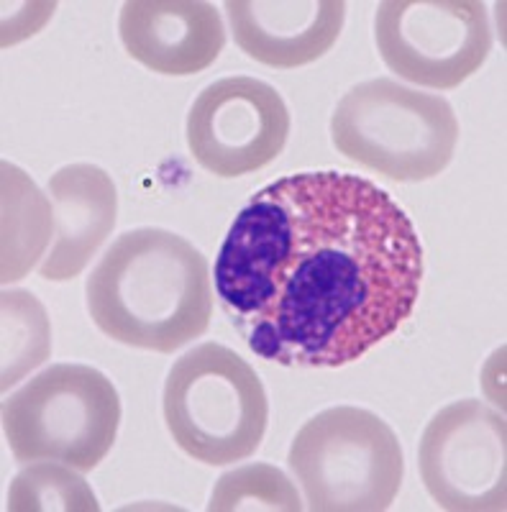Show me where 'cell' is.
Segmentation results:
<instances>
[{"instance_id":"16","label":"cell","mask_w":507,"mask_h":512,"mask_svg":"<svg viewBox=\"0 0 507 512\" xmlns=\"http://www.w3.org/2000/svg\"><path fill=\"white\" fill-rule=\"evenodd\" d=\"M298 487L272 464H246L221 474L210 492L208 512H300Z\"/></svg>"},{"instance_id":"12","label":"cell","mask_w":507,"mask_h":512,"mask_svg":"<svg viewBox=\"0 0 507 512\" xmlns=\"http://www.w3.org/2000/svg\"><path fill=\"white\" fill-rule=\"evenodd\" d=\"M49 200L54 239L39 274L49 282L75 280L116 226V182L95 164H67L49 177Z\"/></svg>"},{"instance_id":"15","label":"cell","mask_w":507,"mask_h":512,"mask_svg":"<svg viewBox=\"0 0 507 512\" xmlns=\"http://www.w3.org/2000/svg\"><path fill=\"white\" fill-rule=\"evenodd\" d=\"M8 512H98L93 487L62 461H29L8 487Z\"/></svg>"},{"instance_id":"11","label":"cell","mask_w":507,"mask_h":512,"mask_svg":"<svg viewBox=\"0 0 507 512\" xmlns=\"http://www.w3.org/2000/svg\"><path fill=\"white\" fill-rule=\"evenodd\" d=\"M223 8L241 52L274 70L321 59L346 21L341 0H226Z\"/></svg>"},{"instance_id":"4","label":"cell","mask_w":507,"mask_h":512,"mask_svg":"<svg viewBox=\"0 0 507 512\" xmlns=\"http://www.w3.org/2000/svg\"><path fill=\"white\" fill-rule=\"evenodd\" d=\"M162 410L172 441L208 466L257 454L269 425V400L259 374L234 349L213 341L172 364Z\"/></svg>"},{"instance_id":"9","label":"cell","mask_w":507,"mask_h":512,"mask_svg":"<svg viewBox=\"0 0 507 512\" xmlns=\"http://www.w3.org/2000/svg\"><path fill=\"white\" fill-rule=\"evenodd\" d=\"M290 111L269 82L223 77L200 90L187 113V149L216 177H244L285 152Z\"/></svg>"},{"instance_id":"8","label":"cell","mask_w":507,"mask_h":512,"mask_svg":"<svg viewBox=\"0 0 507 512\" xmlns=\"http://www.w3.org/2000/svg\"><path fill=\"white\" fill-rule=\"evenodd\" d=\"M420 479L441 510L495 512L507 502V423L482 400H459L428 420Z\"/></svg>"},{"instance_id":"14","label":"cell","mask_w":507,"mask_h":512,"mask_svg":"<svg viewBox=\"0 0 507 512\" xmlns=\"http://www.w3.org/2000/svg\"><path fill=\"white\" fill-rule=\"evenodd\" d=\"M52 354V326L44 305L31 292H3V374L0 387L18 384Z\"/></svg>"},{"instance_id":"10","label":"cell","mask_w":507,"mask_h":512,"mask_svg":"<svg viewBox=\"0 0 507 512\" xmlns=\"http://www.w3.org/2000/svg\"><path fill=\"white\" fill-rule=\"evenodd\" d=\"M118 34L131 59L167 77L208 70L226 47L221 13L200 0H129Z\"/></svg>"},{"instance_id":"3","label":"cell","mask_w":507,"mask_h":512,"mask_svg":"<svg viewBox=\"0 0 507 512\" xmlns=\"http://www.w3.org/2000/svg\"><path fill=\"white\" fill-rule=\"evenodd\" d=\"M331 141L349 162L395 182H426L449 167L459 118L446 98L390 77L359 82L338 100Z\"/></svg>"},{"instance_id":"1","label":"cell","mask_w":507,"mask_h":512,"mask_svg":"<svg viewBox=\"0 0 507 512\" xmlns=\"http://www.w3.org/2000/svg\"><path fill=\"white\" fill-rule=\"evenodd\" d=\"M423 269L418 231L390 192L346 172H298L236 216L213 282L259 359L336 369L413 315Z\"/></svg>"},{"instance_id":"6","label":"cell","mask_w":507,"mask_h":512,"mask_svg":"<svg viewBox=\"0 0 507 512\" xmlns=\"http://www.w3.org/2000/svg\"><path fill=\"white\" fill-rule=\"evenodd\" d=\"M118 425L116 384L88 364H52L3 400V433L21 464L62 461L93 472L111 454Z\"/></svg>"},{"instance_id":"13","label":"cell","mask_w":507,"mask_h":512,"mask_svg":"<svg viewBox=\"0 0 507 512\" xmlns=\"http://www.w3.org/2000/svg\"><path fill=\"white\" fill-rule=\"evenodd\" d=\"M54 239V216L34 182L13 164H3V282L24 280Z\"/></svg>"},{"instance_id":"5","label":"cell","mask_w":507,"mask_h":512,"mask_svg":"<svg viewBox=\"0 0 507 512\" xmlns=\"http://www.w3.org/2000/svg\"><path fill=\"white\" fill-rule=\"evenodd\" d=\"M287 464L313 512H382L405 477L403 446L390 423L354 405L305 420Z\"/></svg>"},{"instance_id":"2","label":"cell","mask_w":507,"mask_h":512,"mask_svg":"<svg viewBox=\"0 0 507 512\" xmlns=\"http://www.w3.org/2000/svg\"><path fill=\"white\" fill-rule=\"evenodd\" d=\"M100 333L141 351H172L200 338L213 318L208 259L167 228L121 233L85 282Z\"/></svg>"},{"instance_id":"7","label":"cell","mask_w":507,"mask_h":512,"mask_svg":"<svg viewBox=\"0 0 507 512\" xmlns=\"http://www.w3.org/2000/svg\"><path fill=\"white\" fill-rule=\"evenodd\" d=\"M374 41L400 80L454 90L487 62L492 29L479 0H385L374 16Z\"/></svg>"}]
</instances>
